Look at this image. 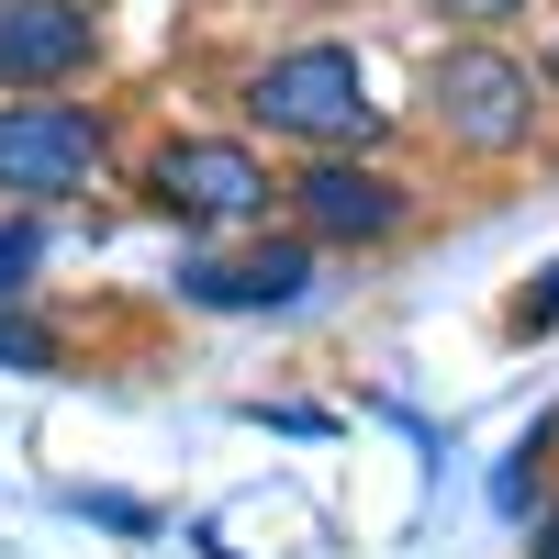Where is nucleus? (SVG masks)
Returning a JSON list of instances; mask_svg holds the SVG:
<instances>
[{"mask_svg": "<svg viewBox=\"0 0 559 559\" xmlns=\"http://www.w3.org/2000/svg\"><path fill=\"white\" fill-rule=\"evenodd\" d=\"M247 123L269 146H302V157H369L392 112H381V90H369L358 45L313 34V45H280V57L247 68Z\"/></svg>", "mask_w": 559, "mask_h": 559, "instance_id": "f257e3e1", "label": "nucleus"}, {"mask_svg": "<svg viewBox=\"0 0 559 559\" xmlns=\"http://www.w3.org/2000/svg\"><path fill=\"white\" fill-rule=\"evenodd\" d=\"M426 134L471 168H515L548 134V90L503 34H448L426 57Z\"/></svg>", "mask_w": 559, "mask_h": 559, "instance_id": "f03ea898", "label": "nucleus"}, {"mask_svg": "<svg viewBox=\"0 0 559 559\" xmlns=\"http://www.w3.org/2000/svg\"><path fill=\"white\" fill-rule=\"evenodd\" d=\"M112 168V112L102 102H57V90H23L0 102V202H79L90 179Z\"/></svg>", "mask_w": 559, "mask_h": 559, "instance_id": "7ed1b4c3", "label": "nucleus"}, {"mask_svg": "<svg viewBox=\"0 0 559 559\" xmlns=\"http://www.w3.org/2000/svg\"><path fill=\"white\" fill-rule=\"evenodd\" d=\"M146 202L202 236V224H258L280 202V179L258 157V134H168V146L146 157Z\"/></svg>", "mask_w": 559, "mask_h": 559, "instance_id": "20e7f679", "label": "nucleus"}, {"mask_svg": "<svg viewBox=\"0 0 559 559\" xmlns=\"http://www.w3.org/2000/svg\"><path fill=\"white\" fill-rule=\"evenodd\" d=\"M280 202H292L302 247H392V236H414V179L381 168V157H302L280 179Z\"/></svg>", "mask_w": 559, "mask_h": 559, "instance_id": "39448f33", "label": "nucleus"}, {"mask_svg": "<svg viewBox=\"0 0 559 559\" xmlns=\"http://www.w3.org/2000/svg\"><path fill=\"white\" fill-rule=\"evenodd\" d=\"M313 280H324V247L280 236V247H247V258H179L168 292L191 313H302Z\"/></svg>", "mask_w": 559, "mask_h": 559, "instance_id": "423d86ee", "label": "nucleus"}, {"mask_svg": "<svg viewBox=\"0 0 559 559\" xmlns=\"http://www.w3.org/2000/svg\"><path fill=\"white\" fill-rule=\"evenodd\" d=\"M102 68V12L90 0H0V90H68Z\"/></svg>", "mask_w": 559, "mask_h": 559, "instance_id": "0eeeda50", "label": "nucleus"}, {"mask_svg": "<svg viewBox=\"0 0 559 559\" xmlns=\"http://www.w3.org/2000/svg\"><path fill=\"white\" fill-rule=\"evenodd\" d=\"M34 269H45V224L34 213H0V302H12Z\"/></svg>", "mask_w": 559, "mask_h": 559, "instance_id": "6e6552de", "label": "nucleus"}, {"mask_svg": "<svg viewBox=\"0 0 559 559\" xmlns=\"http://www.w3.org/2000/svg\"><path fill=\"white\" fill-rule=\"evenodd\" d=\"M426 12H437L448 34H503V23L526 12V0H426Z\"/></svg>", "mask_w": 559, "mask_h": 559, "instance_id": "1a4fd4ad", "label": "nucleus"}, {"mask_svg": "<svg viewBox=\"0 0 559 559\" xmlns=\"http://www.w3.org/2000/svg\"><path fill=\"white\" fill-rule=\"evenodd\" d=\"M0 369H57V336L23 324V313H0Z\"/></svg>", "mask_w": 559, "mask_h": 559, "instance_id": "9d476101", "label": "nucleus"}, {"mask_svg": "<svg viewBox=\"0 0 559 559\" xmlns=\"http://www.w3.org/2000/svg\"><path fill=\"white\" fill-rule=\"evenodd\" d=\"M515 324H526V336H548V324H559V258H548V269H537V292H526V302H515Z\"/></svg>", "mask_w": 559, "mask_h": 559, "instance_id": "9b49d317", "label": "nucleus"}, {"mask_svg": "<svg viewBox=\"0 0 559 559\" xmlns=\"http://www.w3.org/2000/svg\"><path fill=\"white\" fill-rule=\"evenodd\" d=\"M526 68H537V90H548V102H559V23L537 34V57H526Z\"/></svg>", "mask_w": 559, "mask_h": 559, "instance_id": "f8f14e48", "label": "nucleus"}, {"mask_svg": "<svg viewBox=\"0 0 559 559\" xmlns=\"http://www.w3.org/2000/svg\"><path fill=\"white\" fill-rule=\"evenodd\" d=\"M537 559H559V515H548V526H537Z\"/></svg>", "mask_w": 559, "mask_h": 559, "instance_id": "ddd939ff", "label": "nucleus"}]
</instances>
